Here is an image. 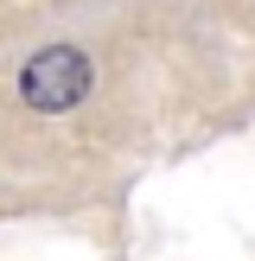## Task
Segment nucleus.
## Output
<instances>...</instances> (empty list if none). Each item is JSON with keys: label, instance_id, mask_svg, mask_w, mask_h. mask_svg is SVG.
<instances>
[{"label": "nucleus", "instance_id": "1", "mask_svg": "<svg viewBox=\"0 0 255 261\" xmlns=\"http://www.w3.org/2000/svg\"><path fill=\"white\" fill-rule=\"evenodd\" d=\"M19 96H26V109H38V115L76 109V102L89 96V58H83L76 45H45L38 58H26Z\"/></svg>", "mask_w": 255, "mask_h": 261}]
</instances>
